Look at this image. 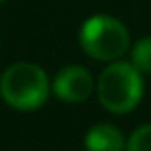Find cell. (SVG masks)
<instances>
[{"label": "cell", "instance_id": "6da1fadb", "mask_svg": "<svg viewBox=\"0 0 151 151\" xmlns=\"http://www.w3.org/2000/svg\"><path fill=\"white\" fill-rule=\"evenodd\" d=\"M48 77L37 64L18 61L4 70L0 79V94L13 110L31 112L37 110L48 99Z\"/></svg>", "mask_w": 151, "mask_h": 151}, {"label": "cell", "instance_id": "7a4b0ae2", "mask_svg": "<svg viewBox=\"0 0 151 151\" xmlns=\"http://www.w3.org/2000/svg\"><path fill=\"white\" fill-rule=\"evenodd\" d=\"M96 94L107 112L127 114L142 99V77L140 70L129 61H114L101 72Z\"/></svg>", "mask_w": 151, "mask_h": 151}, {"label": "cell", "instance_id": "3957f363", "mask_svg": "<svg viewBox=\"0 0 151 151\" xmlns=\"http://www.w3.org/2000/svg\"><path fill=\"white\" fill-rule=\"evenodd\" d=\"M79 42L90 57L99 61H114L129 48V33L112 15H92L83 22Z\"/></svg>", "mask_w": 151, "mask_h": 151}, {"label": "cell", "instance_id": "277c9868", "mask_svg": "<svg viewBox=\"0 0 151 151\" xmlns=\"http://www.w3.org/2000/svg\"><path fill=\"white\" fill-rule=\"evenodd\" d=\"M94 90V79L81 66H68L55 77L53 92L57 99L66 103H81Z\"/></svg>", "mask_w": 151, "mask_h": 151}, {"label": "cell", "instance_id": "5b68a950", "mask_svg": "<svg viewBox=\"0 0 151 151\" xmlns=\"http://www.w3.org/2000/svg\"><path fill=\"white\" fill-rule=\"evenodd\" d=\"M125 147H127V142H125L123 134L110 123L94 125L86 136L88 151H123Z\"/></svg>", "mask_w": 151, "mask_h": 151}, {"label": "cell", "instance_id": "8992f818", "mask_svg": "<svg viewBox=\"0 0 151 151\" xmlns=\"http://www.w3.org/2000/svg\"><path fill=\"white\" fill-rule=\"evenodd\" d=\"M132 64L140 72L151 75V37H142L132 48Z\"/></svg>", "mask_w": 151, "mask_h": 151}, {"label": "cell", "instance_id": "52a82bcc", "mask_svg": "<svg viewBox=\"0 0 151 151\" xmlns=\"http://www.w3.org/2000/svg\"><path fill=\"white\" fill-rule=\"evenodd\" d=\"M127 151H151V123L138 127L127 140Z\"/></svg>", "mask_w": 151, "mask_h": 151}, {"label": "cell", "instance_id": "ba28073f", "mask_svg": "<svg viewBox=\"0 0 151 151\" xmlns=\"http://www.w3.org/2000/svg\"><path fill=\"white\" fill-rule=\"evenodd\" d=\"M0 2H2V0H0Z\"/></svg>", "mask_w": 151, "mask_h": 151}]
</instances>
